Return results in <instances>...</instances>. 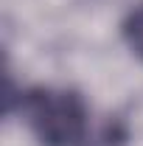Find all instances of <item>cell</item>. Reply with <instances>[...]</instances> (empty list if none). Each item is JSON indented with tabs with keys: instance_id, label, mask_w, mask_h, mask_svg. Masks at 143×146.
Listing matches in <instances>:
<instances>
[{
	"instance_id": "1",
	"label": "cell",
	"mask_w": 143,
	"mask_h": 146,
	"mask_svg": "<svg viewBox=\"0 0 143 146\" xmlns=\"http://www.w3.org/2000/svg\"><path fill=\"white\" fill-rule=\"evenodd\" d=\"M20 115L45 146H118L124 141L115 124L93 127L87 101L76 90L31 87L20 96Z\"/></svg>"
},
{
	"instance_id": "2",
	"label": "cell",
	"mask_w": 143,
	"mask_h": 146,
	"mask_svg": "<svg viewBox=\"0 0 143 146\" xmlns=\"http://www.w3.org/2000/svg\"><path fill=\"white\" fill-rule=\"evenodd\" d=\"M124 39H126V45L143 59V3L138 9H132L129 17L124 20Z\"/></svg>"
}]
</instances>
